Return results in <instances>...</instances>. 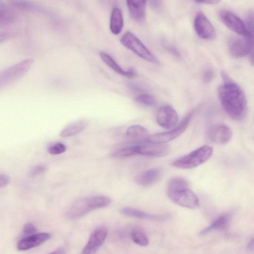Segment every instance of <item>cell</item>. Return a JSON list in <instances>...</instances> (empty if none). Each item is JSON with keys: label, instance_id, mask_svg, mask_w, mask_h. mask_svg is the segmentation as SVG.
<instances>
[{"label": "cell", "instance_id": "cell-12", "mask_svg": "<svg viewBox=\"0 0 254 254\" xmlns=\"http://www.w3.org/2000/svg\"><path fill=\"white\" fill-rule=\"evenodd\" d=\"M179 120L176 110L170 105L160 107L156 115L157 124L163 128L170 129L174 127Z\"/></svg>", "mask_w": 254, "mask_h": 254}, {"label": "cell", "instance_id": "cell-35", "mask_svg": "<svg viewBox=\"0 0 254 254\" xmlns=\"http://www.w3.org/2000/svg\"><path fill=\"white\" fill-rule=\"evenodd\" d=\"M10 182V179L6 175L4 174H0V186L4 188L7 186Z\"/></svg>", "mask_w": 254, "mask_h": 254}, {"label": "cell", "instance_id": "cell-5", "mask_svg": "<svg viewBox=\"0 0 254 254\" xmlns=\"http://www.w3.org/2000/svg\"><path fill=\"white\" fill-rule=\"evenodd\" d=\"M120 42L125 47L142 59L152 63H158L157 59L154 55L131 32L128 31L125 33L121 38Z\"/></svg>", "mask_w": 254, "mask_h": 254}, {"label": "cell", "instance_id": "cell-10", "mask_svg": "<svg viewBox=\"0 0 254 254\" xmlns=\"http://www.w3.org/2000/svg\"><path fill=\"white\" fill-rule=\"evenodd\" d=\"M219 16L224 24L236 33L248 38V33L245 23L232 12L222 9L219 12Z\"/></svg>", "mask_w": 254, "mask_h": 254}, {"label": "cell", "instance_id": "cell-8", "mask_svg": "<svg viewBox=\"0 0 254 254\" xmlns=\"http://www.w3.org/2000/svg\"><path fill=\"white\" fill-rule=\"evenodd\" d=\"M137 155L150 157H160L168 154L170 148L165 143L145 141L135 145Z\"/></svg>", "mask_w": 254, "mask_h": 254}, {"label": "cell", "instance_id": "cell-34", "mask_svg": "<svg viewBox=\"0 0 254 254\" xmlns=\"http://www.w3.org/2000/svg\"><path fill=\"white\" fill-rule=\"evenodd\" d=\"M214 76V72L211 69H207L203 73V80L204 82L208 83L212 80Z\"/></svg>", "mask_w": 254, "mask_h": 254}, {"label": "cell", "instance_id": "cell-1", "mask_svg": "<svg viewBox=\"0 0 254 254\" xmlns=\"http://www.w3.org/2000/svg\"><path fill=\"white\" fill-rule=\"evenodd\" d=\"M223 83L218 89L220 101L226 113L233 119L240 121L245 117L247 101L241 87L226 73L221 74Z\"/></svg>", "mask_w": 254, "mask_h": 254}, {"label": "cell", "instance_id": "cell-29", "mask_svg": "<svg viewBox=\"0 0 254 254\" xmlns=\"http://www.w3.org/2000/svg\"><path fill=\"white\" fill-rule=\"evenodd\" d=\"M135 101L140 105L148 107L153 106L156 103L155 97L149 94L139 95L135 98Z\"/></svg>", "mask_w": 254, "mask_h": 254}, {"label": "cell", "instance_id": "cell-3", "mask_svg": "<svg viewBox=\"0 0 254 254\" xmlns=\"http://www.w3.org/2000/svg\"><path fill=\"white\" fill-rule=\"evenodd\" d=\"M213 148L209 145H203L189 154L182 156L172 163V165L178 168L191 169L205 162L211 156Z\"/></svg>", "mask_w": 254, "mask_h": 254}, {"label": "cell", "instance_id": "cell-30", "mask_svg": "<svg viewBox=\"0 0 254 254\" xmlns=\"http://www.w3.org/2000/svg\"><path fill=\"white\" fill-rule=\"evenodd\" d=\"M10 2L14 6L20 8L31 10H35L40 12L43 11V10L42 9V8H40L38 6L33 4L29 1L22 0H12L10 1Z\"/></svg>", "mask_w": 254, "mask_h": 254}, {"label": "cell", "instance_id": "cell-15", "mask_svg": "<svg viewBox=\"0 0 254 254\" xmlns=\"http://www.w3.org/2000/svg\"><path fill=\"white\" fill-rule=\"evenodd\" d=\"M50 235L48 233H35L20 239L17 243V247L20 251L30 250L43 244L50 239Z\"/></svg>", "mask_w": 254, "mask_h": 254}, {"label": "cell", "instance_id": "cell-26", "mask_svg": "<svg viewBox=\"0 0 254 254\" xmlns=\"http://www.w3.org/2000/svg\"><path fill=\"white\" fill-rule=\"evenodd\" d=\"M188 187L189 183L186 180L181 177H174L168 181L167 192L187 188Z\"/></svg>", "mask_w": 254, "mask_h": 254}, {"label": "cell", "instance_id": "cell-28", "mask_svg": "<svg viewBox=\"0 0 254 254\" xmlns=\"http://www.w3.org/2000/svg\"><path fill=\"white\" fill-rule=\"evenodd\" d=\"M130 236L132 241L140 246H146L149 244V241L146 235L140 230H133Z\"/></svg>", "mask_w": 254, "mask_h": 254}, {"label": "cell", "instance_id": "cell-40", "mask_svg": "<svg viewBox=\"0 0 254 254\" xmlns=\"http://www.w3.org/2000/svg\"><path fill=\"white\" fill-rule=\"evenodd\" d=\"M48 254H64V250L62 248H59Z\"/></svg>", "mask_w": 254, "mask_h": 254}, {"label": "cell", "instance_id": "cell-14", "mask_svg": "<svg viewBox=\"0 0 254 254\" xmlns=\"http://www.w3.org/2000/svg\"><path fill=\"white\" fill-rule=\"evenodd\" d=\"M253 46L247 38L234 37L229 43V50L233 56L242 57L250 53Z\"/></svg>", "mask_w": 254, "mask_h": 254}, {"label": "cell", "instance_id": "cell-32", "mask_svg": "<svg viewBox=\"0 0 254 254\" xmlns=\"http://www.w3.org/2000/svg\"><path fill=\"white\" fill-rule=\"evenodd\" d=\"M48 170L45 165H38L32 167L29 171V174L31 177H35L44 174Z\"/></svg>", "mask_w": 254, "mask_h": 254}, {"label": "cell", "instance_id": "cell-11", "mask_svg": "<svg viewBox=\"0 0 254 254\" xmlns=\"http://www.w3.org/2000/svg\"><path fill=\"white\" fill-rule=\"evenodd\" d=\"M194 28L196 34L202 39L211 40L216 36L214 27L201 11L198 12L195 17Z\"/></svg>", "mask_w": 254, "mask_h": 254}, {"label": "cell", "instance_id": "cell-20", "mask_svg": "<svg viewBox=\"0 0 254 254\" xmlns=\"http://www.w3.org/2000/svg\"><path fill=\"white\" fill-rule=\"evenodd\" d=\"M124 26V18L121 9L115 7L111 12L110 20V29L115 35H118L122 31Z\"/></svg>", "mask_w": 254, "mask_h": 254}, {"label": "cell", "instance_id": "cell-27", "mask_svg": "<svg viewBox=\"0 0 254 254\" xmlns=\"http://www.w3.org/2000/svg\"><path fill=\"white\" fill-rule=\"evenodd\" d=\"M246 26L248 33L247 38L254 46V10H251L248 12Z\"/></svg>", "mask_w": 254, "mask_h": 254}, {"label": "cell", "instance_id": "cell-6", "mask_svg": "<svg viewBox=\"0 0 254 254\" xmlns=\"http://www.w3.org/2000/svg\"><path fill=\"white\" fill-rule=\"evenodd\" d=\"M167 193L172 202L181 206L190 209H196L199 206V200L197 196L189 188Z\"/></svg>", "mask_w": 254, "mask_h": 254}, {"label": "cell", "instance_id": "cell-7", "mask_svg": "<svg viewBox=\"0 0 254 254\" xmlns=\"http://www.w3.org/2000/svg\"><path fill=\"white\" fill-rule=\"evenodd\" d=\"M193 115V112L189 113L177 127L167 132L150 135L149 136L147 141L153 143H166L176 138L186 129Z\"/></svg>", "mask_w": 254, "mask_h": 254}, {"label": "cell", "instance_id": "cell-13", "mask_svg": "<svg viewBox=\"0 0 254 254\" xmlns=\"http://www.w3.org/2000/svg\"><path fill=\"white\" fill-rule=\"evenodd\" d=\"M107 235V230L104 227L94 230L83 249L81 254H95L104 243Z\"/></svg>", "mask_w": 254, "mask_h": 254}, {"label": "cell", "instance_id": "cell-39", "mask_svg": "<svg viewBox=\"0 0 254 254\" xmlns=\"http://www.w3.org/2000/svg\"><path fill=\"white\" fill-rule=\"evenodd\" d=\"M196 2L201 3H206V4H215L219 2L218 0H198L196 1Z\"/></svg>", "mask_w": 254, "mask_h": 254}, {"label": "cell", "instance_id": "cell-25", "mask_svg": "<svg viewBox=\"0 0 254 254\" xmlns=\"http://www.w3.org/2000/svg\"><path fill=\"white\" fill-rule=\"evenodd\" d=\"M137 155L135 145L127 146L117 150L112 153L111 156L116 159H124Z\"/></svg>", "mask_w": 254, "mask_h": 254}, {"label": "cell", "instance_id": "cell-19", "mask_svg": "<svg viewBox=\"0 0 254 254\" xmlns=\"http://www.w3.org/2000/svg\"><path fill=\"white\" fill-rule=\"evenodd\" d=\"M126 136L138 143L147 141L149 136L147 129L139 125L129 127L126 131Z\"/></svg>", "mask_w": 254, "mask_h": 254}, {"label": "cell", "instance_id": "cell-22", "mask_svg": "<svg viewBox=\"0 0 254 254\" xmlns=\"http://www.w3.org/2000/svg\"><path fill=\"white\" fill-rule=\"evenodd\" d=\"M121 213L126 216L143 219H148L155 220H163L166 218L164 215H155L146 213L140 210L131 208L125 207L123 208Z\"/></svg>", "mask_w": 254, "mask_h": 254}, {"label": "cell", "instance_id": "cell-38", "mask_svg": "<svg viewBox=\"0 0 254 254\" xmlns=\"http://www.w3.org/2000/svg\"><path fill=\"white\" fill-rule=\"evenodd\" d=\"M250 54V63L253 66H254V46H253Z\"/></svg>", "mask_w": 254, "mask_h": 254}, {"label": "cell", "instance_id": "cell-24", "mask_svg": "<svg viewBox=\"0 0 254 254\" xmlns=\"http://www.w3.org/2000/svg\"><path fill=\"white\" fill-rule=\"evenodd\" d=\"M15 19V15L13 11L5 4L0 3V26L7 25L13 23Z\"/></svg>", "mask_w": 254, "mask_h": 254}, {"label": "cell", "instance_id": "cell-2", "mask_svg": "<svg viewBox=\"0 0 254 254\" xmlns=\"http://www.w3.org/2000/svg\"><path fill=\"white\" fill-rule=\"evenodd\" d=\"M111 202L109 197L104 195L82 197L75 200L68 207L66 215L70 219H76L92 210L106 207Z\"/></svg>", "mask_w": 254, "mask_h": 254}, {"label": "cell", "instance_id": "cell-17", "mask_svg": "<svg viewBox=\"0 0 254 254\" xmlns=\"http://www.w3.org/2000/svg\"><path fill=\"white\" fill-rule=\"evenodd\" d=\"M160 169L152 168L138 175L136 177L135 181L139 186L148 187L157 182L160 179Z\"/></svg>", "mask_w": 254, "mask_h": 254}, {"label": "cell", "instance_id": "cell-37", "mask_svg": "<svg viewBox=\"0 0 254 254\" xmlns=\"http://www.w3.org/2000/svg\"><path fill=\"white\" fill-rule=\"evenodd\" d=\"M247 249L249 252L254 253V237L248 243Z\"/></svg>", "mask_w": 254, "mask_h": 254}, {"label": "cell", "instance_id": "cell-31", "mask_svg": "<svg viewBox=\"0 0 254 254\" xmlns=\"http://www.w3.org/2000/svg\"><path fill=\"white\" fill-rule=\"evenodd\" d=\"M66 150L65 145L61 142L55 143L48 148V152L52 155H59L64 153Z\"/></svg>", "mask_w": 254, "mask_h": 254}, {"label": "cell", "instance_id": "cell-21", "mask_svg": "<svg viewBox=\"0 0 254 254\" xmlns=\"http://www.w3.org/2000/svg\"><path fill=\"white\" fill-rule=\"evenodd\" d=\"M88 124V122L85 120H79L72 123L64 128L60 135L62 137L73 136L84 130Z\"/></svg>", "mask_w": 254, "mask_h": 254}, {"label": "cell", "instance_id": "cell-36", "mask_svg": "<svg viewBox=\"0 0 254 254\" xmlns=\"http://www.w3.org/2000/svg\"><path fill=\"white\" fill-rule=\"evenodd\" d=\"M150 5L151 8L155 10H159L162 7V1L160 0L149 1Z\"/></svg>", "mask_w": 254, "mask_h": 254}, {"label": "cell", "instance_id": "cell-33", "mask_svg": "<svg viewBox=\"0 0 254 254\" xmlns=\"http://www.w3.org/2000/svg\"><path fill=\"white\" fill-rule=\"evenodd\" d=\"M36 232V228L31 223H27L23 226L22 234L24 237L34 234Z\"/></svg>", "mask_w": 254, "mask_h": 254}, {"label": "cell", "instance_id": "cell-16", "mask_svg": "<svg viewBox=\"0 0 254 254\" xmlns=\"http://www.w3.org/2000/svg\"><path fill=\"white\" fill-rule=\"evenodd\" d=\"M127 5L132 18L136 21L142 23L146 17V0H127Z\"/></svg>", "mask_w": 254, "mask_h": 254}, {"label": "cell", "instance_id": "cell-4", "mask_svg": "<svg viewBox=\"0 0 254 254\" xmlns=\"http://www.w3.org/2000/svg\"><path fill=\"white\" fill-rule=\"evenodd\" d=\"M34 63L32 58L21 61L2 71L0 73V87L6 86L23 77Z\"/></svg>", "mask_w": 254, "mask_h": 254}, {"label": "cell", "instance_id": "cell-23", "mask_svg": "<svg viewBox=\"0 0 254 254\" xmlns=\"http://www.w3.org/2000/svg\"><path fill=\"white\" fill-rule=\"evenodd\" d=\"M231 216L229 214H223L218 217L209 226L205 228L200 233L203 236L214 231L223 230L229 224Z\"/></svg>", "mask_w": 254, "mask_h": 254}, {"label": "cell", "instance_id": "cell-9", "mask_svg": "<svg viewBox=\"0 0 254 254\" xmlns=\"http://www.w3.org/2000/svg\"><path fill=\"white\" fill-rule=\"evenodd\" d=\"M206 136L211 142L224 144L230 141L232 136V132L230 127L225 125L214 124L208 128Z\"/></svg>", "mask_w": 254, "mask_h": 254}, {"label": "cell", "instance_id": "cell-18", "mask_svg": "<svg viewBox=\"0 0 254 254\" xmlns=\"http://www.w3.org/2000/svg\"><path fill=\"white\" fill-rule=\"evenodd\" d=\"M99 54L102 60L118 74L129 78L133 77L135 74V71L132 68H129L127 70H124L108 54L104 52H101Z\"/></svg>", "mask_w": 254, "mask_h": 254}]
</instances>
